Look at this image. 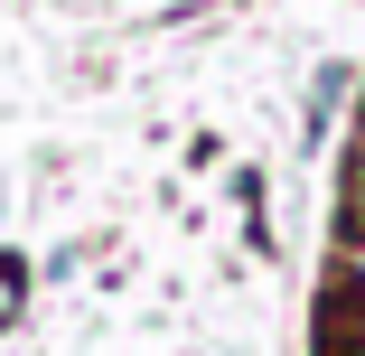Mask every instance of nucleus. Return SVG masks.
Instances as JSON below:
<instances>
[{
	"label": "nucleus",
	"mask_w": 365,
	"mask_h": 356,
	"mask_svg": "<svg viewBox=\"0 0 365 356\" xmlns=\"http://www.w3.org/2000/svg\"><path fill=\"white\" fill-rule=\"evenodd\" d=\"M356 178H365V141H356Z\"/></svg>",
	"instance_id": "2"
},
{
	"label": "nucleus",
	"mask_w": 365,
	"mask_h": 356,
	"mask_svg": "<svg viewBox=\"0 0 365 356\" xmlns=\"http://www.w3.org/2000/svg\"><path fill=\"white\" fill-rule=\"evenodd\" d=\"M19 310H29V263H19V253H0V328H10Z\"/></svg>",
	"instance_id": "1"
}]
</instances>
